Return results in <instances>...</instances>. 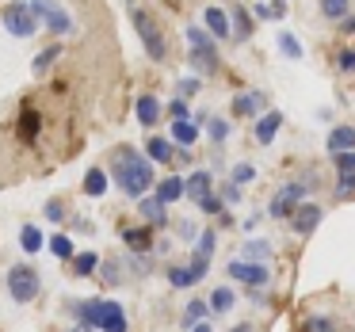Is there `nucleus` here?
I'll list each match as a JSON object with an SVG mask.
<instances>
[{"instance_id":"4","label":"nucleus","mask_w":355,"mask_h":332,"mask_svg":"<svg viewBox=\"0 0 355 332\" xmlns=\"http://www.w3.org/2000/svg\"><path fill=\"white\" fill-rule=\"evenodd\" d=\"M187 46H191V65H199L202 73H214L218 69V39L207 31V27H187Z\"/></svg>"},{"instance_id":"49","label":"nucleus","mask_w":355,"mask_h":332,"mask_svg":"<svg viewBox=\"0 0 355 332\" xmlns=\"http://www.w3.org/2000/svg\"><path fill=\"white\" fill-rule=\"evenodd\" d=\"M340 35H355V12H352V16H347V19H340Z\"/></svg>"},{"instance_id":"28","label":"nucleus","mask_w":355,"mask_h":332,"mask_svg":"<svg viewBox=\"0 0 355 332\" xmlns=\"http://www.w3.org/2000/svg\"><path fill=\"white\" fill-rule=\"evenodd\" d=\"M321 16L332 19V24H340V19L352 16V0H321Z\"/></svg>"},{"instance_id":"18","label":"nucleus","mask_w":355,"mask_h":332,"mask_svg":"<svg viewBox=\"0 0 355 332\" xmlns=\"http://www.w3.org/2000/svg\"><path fill=\"white\" fill-rule=\"evenodd\" d=\"M146 153H149V161H157V164H168V161H176L180 146H176L172 138H161V134H153V138L146 141Z\"/></svg>"},{"instance_id":"5","label":"nucleus","mask_w":355,"mask_h":332,"mask_svg":"<svg viewBox=\"0 0 355 332\" xmlns=\"http://www.w3.org/2000/svg\"><path fill=\"white\" fill-rule=\"evenodd\" d=\"M88 324L96 332H126V313L111 298H88Z\"/></svg>"},{"instance_id":"48","label":"nucleus","mask_w":355,"mask_h":332,"mask_svg":"<svg viewBox=\"0 0 355 332\" xmlns=\"http://www.w3.org/2000/svg\"><path fill=\"white\" fill-rule=\"evenodd\" d=\"M207 268H210V256H199V252H191V271L199 279H207Z\"/></svg>"},{"instance_id":"21","label":"nucleus","mask_w":355,"mask_h":332,"mask_svg":"<svg viewBox=\"0 0 355 332\" xmlns=\"http://www.w3.org/2000/svg\"><path fill=\"white\" fill-rule=\"evenodd\" d=\"M126 268H130V263H123L119 256H103L100 275H96V279H103L107 286H123V283H126Z\"/></svg>"},{"instance_id":"30","label":"nucleus","mask_w":355,"mask_h":332,"mask_svg":"<svg viewBox=\"0 0 355 332\" xmlns=\"http://www.w3.org/2000/svg\"><path fill=\"white\" fill-rule=\"evenodd\" d=\"M199 283V275L191 271V263L187 268H168V286H176V290H187V286Z\"/></svg>"},{"instance_id":"27","label":"nucleus","mask_w":355,"mask_h":332,"mask_svg":"<svg viewBox=\"0 0 355 332\" xmlns=\"http://www.w3.org/2000/svg\"><path fill=\"white\" fill-rule=\"evenodd\" d=\"M230 16H233V39H237V42H245L248 35H252V19H248V12L241 8V4H233V8H230Z\"/></svg>"},{"instance_id":"52","label":"nucleus","mask_w":355,"mask_h":332,"mask_svg":"<svg viewBox=\"0 0 355 332\" xmlns=\"http://www.w3.org/2000/svg\"><path fill=\"white\" fill-rule=\"evenodd\" d=\"M77 229H80V233H92V229H96V225H92V222H88V218H77Z\"/></svg>"},{"instance_id":"38","label":"nucleus","mask_w":355,"mask_h":332,"mask_svg":"<svg viewBox=\"0 0 355 332\" xmlns=\"http://www.w3.org/2000/svg\"><path fill=\"white\" fill-rule=\"evenodd\" d=\"M230 180H233V184H241V187H248V184H252V180H256V164H248V161L233 164Z\"/></svg>"},{"instance_id":"6","label":"nucleus","mask_w":355,"mask_h":332,"mask_svg":"<svg viewBox=\"0 0 355 332\" xmlns=\"http://www.w3.org/2000/svg\"><path fill=\"white\" fill-rule=\"evenodd\" d=\"M42 290V279L35 268H27V263H12L8 268V294L12 302H19V306H27V302H35Z\"/></svg>"},{"instance_id":"44","label":"nucleus","mask_w":355,"mask_h":332,"mask_svg":"<svg viewBox=\"0 0 355 332\" xmlns=\"http://www.w3.org/2000/svg\"><path fill=\"white\" fill-rule=\"evenodd\" d=\"M176 92L184 96V100H195V96L202 92V80H199V77H184V80L176 85Z\"/></svg>"},{"instance_id":"54","label":"nucleus","mask_w":355,"mask_h":332,"mask_svg":"<svg viewBox=\"0 0 355 332\" xmlns=\"http://www.w3.org/2000/svg\"><path fill=\"white\" fill-rule=\"evenodd\" d=\"M65 332H96V329H85V324H73V329H65Z\"/></svg>"},{"instance_id":"19","label":"nucleus","mask_w":355,"mask_h":332,"mask_svg":"<svg viewBox=\"0 0 355 332\" xmlns=\"http://www.w3.org/2000/svg\"><path fill=\"white\" fill-rule=\"evenodd\" d=\"M100 252H77L69 260V271H73V279H92V275H100Z\"/></svg>"},{"instance_id":"36","label":"nucleus","mask_w":355,"mask_h":332,"mask_svg":"<svg viewBox=\"0 0 355 332\" xmlns=\"http://www.w3.org/2000/svg\"><path fill=\"white\" fill-rule=\"evenodd\" d=\"M279 50H283V54L291 58V62H302V42L294 39L291 31H279Z\"/></svg>"},{"instance_id":"51","label":"nucleus","mask_w":355,"mask_h":332,"mask_svg":"<svg viewBox=\"0 0 355 332\" xmlns=\"http://www.w3.org/2000/svg\"><path fill=\"white\" fill-rule=\"evenodd\" d=\"M176 229H180V237H195V222H180Z\"/></svg>"},{"instance_id":"31","label":"nucleus","mask_w":355,"mask_h":332,"mask_svg":"<svg viewBox=\"0 0 355 332\" xmlns=\"http://www.w3.org/2000/svg\"><path fill=\"white\" fill-rule=\"evenodd\" d=\"M58 58H62V42H50L46 50H39V58H35V65H31V69H35V73H39V77H42V73H46L50 65L58 62Z\"/></svg>"},{"instance_id":"47","label":"nucleus","mask_w":355,"mask_h":332,"mask_svg":"<svg viewBox=\"0 0 355 332\" xmlns=\"http://www.w3.org/2000/svg\"><path fill=\"white\" fill-rule=\"evenodd\" d=\"M332 164H336V172H355V153H336Z\"/></svg>"},{"instance_id":"16","label":"nucleus","mask_w":355,"mask_h":332,"mask_svg":"<svg viewBox=\"0 0 355 332\" xmlns=\"http://www.w3.org/2000/svg\"><path fill=\"white\" fill-rule=\"evenodd\" d=\"M199 134H202L199 119H172V134H168V138L176 141L180 149H195V141H199Z\"/></svg>"},{"instance_id":"3","label":"nucleus","mask_w":355,"mask_h":332,"mask_svg":"<svg viewBox=\"0 0 355 332\" xmlns=\"http://www.w3.org/2000/svg\"><path fill=\"white\" fill-rule=\"evenodd\" d=\"M313 191V187L306 184V180H291V184H283L279 187L275 195H271V202H268V218H279V222H286V218L294 214V210L302 207V202H306V195Z\"/></svg>"},{"instance_id":"15","label":"nucleus","mask_w":355,"mask_h":332,"mask_svg":"<svg viewBox=\"0 0 355 332\" xmlns=\"http://www.w3.org/2000/svg\"><path fill=\"white\" fill-rule=\"evenodd\" d=\"M263 107H268V96H263V92H237V96H233V115H237V119H252V123H256Z\"/></svg>"},{"instance_id":"41","label":"nucleus","mask_w":355,"mask_h":332,"mask_svg":"<svg viewBox=\"0 0 355 332\" xmlns=\"http://www.w3.org/2000/svg\"><path fill=\"white\" fill-rule=\"evenodd\" d=\"M35 134H39V119H35V111H24V115H19V138L31 141Z\"/></svg>"},{"instance_id":"17","label":"nucleus","mask_w":355,"mask_h":332,"mask_svg":"<svg viewBox=\"0 0 355 332\" xmlns=\"http://www.w3.org/2000/svg\"><path fill=\"white\" fill-rule=\"evenodd\" d=\"M324 149H329L332 157L336 153H355V126H347V123L332 126L329 138H324Z\"/></svg>"},{"instance_id":"2","label":"nucleus","mask_w":355,"mask_h":332,"mask_svg":"<svg viewBox=\"0 0 355 332\" xmlns=\"http://www.w3.org/2000/svg\"><path fill=\"white\" fill-rule=\"evenodd\" d=\"M130 24L134 31H138L141 46H146V54L153 58V62H168V42H164L161 27H157V19L149 16L146 8H130Z\"/></svg>"},{"instance_id":"24","label":"nucleus","mask_w":355,"mask_h":332,"mask_svg":"<svg viewBox=\"0 0 355 332\" xmlns=\"http://www.w3.org/2000/svg\"><path fill=\"white\" fill-rule=\"evenodd\" d=\"M210 313H230L233 306H237V290L233 286H214V294H210Z\"/></svg>"},{"instance_id":"14","label":"nucleus","mask_w":355,"mask_h":332,"mask_svg":"<svg viewBox=\"0 0 355 332\" xmlns=\"http://www.w3.org/2000/svg\"><path fill=\"white\" fill-rule=\"evenodd\" d=\"M202 27H207L210 35H214L218 42L222 39H233V16L225 8H214V4H210L207 12H202Z\"/></svg>"},{"instance_id":"40","label":"nucleus","mask_w":355,"mask_h":332,"mask_svg":"<svg viewBox=\"0 0 355 332\" xmlns=\"http://www.w3.org/2000/svg\"><path fill=\"white\" fill-rule=\"evenodd\" d=\"M214 248H218V229H202L195 252H199V256H214Z\"/></svg>"},{"instance_id":"25","label":"nucleus","mask_w":355,"mask_h":332,"mask_svg":"<svg viewBox=\"0 0 355 332\" xmlns=\"http://www.w3.org/2000/svg\"><path fill=\"white\" fill-rule=\"evenodd\" d=\"M123 241H126V248H130V252H153V233H149L146 225H138V229H126Z\"/></svg>"},{"instance_id":"22","label":"nucleus","mask_w":355,"mask_h":332,"mask_svg":"<svg viewBox=\"0 0 355 332\" xmlns=\"http://www.w3.org/2000/svg\"><path fill=\"white\" fill-rule=\"evenodd\" d=\"M153 195H161V199L172 207L176 199H184V195H187V176H164L161 184L153 187Z\"/></svg>"},{"instance_id":"23","label":"nucleus","mask_w":355,"mask_h":332,"mask_svg":"<svg viewBox=\"0 0 355 332\" xmlns=\"http://www.w3.org/2000/svg\"><path fill=\"white\" fill-rule=\"evenodd\" d=\"M107 187H111V176L103 168H88L85 172V195L88 199H100V195H107Z\"/></svg>"},{"instance_id":"35","label":"nucleus","mask_w":355,"mask_h":332,"mask_svg":"<svg viewBox=\"0 0 355 332\" xmlns=\"http://www.w3.org/2000/svg\"><path fill=\"white\" fill-rule=\"evenodd\" d=\"M42 218H46V222H54V225H62L65 218H69V210H65L62 199H46V202H42Z\"/></svg>"},{"instance_id":"37","label":"nucleus","mask_w":355,"mask_h":332,"mask_svg":"<svg viewBox=\"0 0 355 332\" xmlns=\"http://www.w3.org/2000/svg\"><path fill=\"white\" fill-rule=\"evenodd\" d=\"M302 332H336V321H332L329 313L306 317V324H302Z\"/></svg>"},{"instance_id":"11","label":"nucleus","mask_w":355,"mask_h":332,"mask_svg":"<svg viewBox=\"0 0 355 332\" xmlns=\"http://www.w3.org/2000/svg\"><path fill=\"white\" fill-rule=\"evenodd\" d=\"M321 218H324V210L317 207V202H302V207L291 214V229L298 233V237H309V233L321 225Z\"/></svg>"},{"instance_id":"12","label":"nucleus","mask_w":355,"mask_h":332,"mask_svg":"<svg viewBox=\"0 0 355 332\" xmlns=\"http://www.w3.org/2000/svg\"><path fill=\"white\" fill-rule=\"evenodd\" d=\"M279 126H283V111H263L260 119L252 123V138H256V146H271L275 141V134H279Z\"/></svg>"},{"instance_id":"45","label":"nucleus","mask_w":355,"mask_h":332,"mask_svg":"<svg viewBox=\"0 0 355 332\" xmlns=\"http://www.w3.org/2000/svg\"><path fill=\"white\" fill-rule=\"evenodd\" d=\"M336 69L340 73H355V46H344L336 54Z\"/></svg>"},{"instance_id":"46","label":"nucleus","mask_w":355,"mask_h":332,"mask_svg":"<svg viewBox=\"0 0 355 332\" xmlns=\"http://www.w3.org/2000/svg\"><path fill=\"white\" fill-rule=\"evenodd\" d=\"M222 202H225V207H237V202H241V184L225 180V184H222Z\"/></svg>"},{"instance_id":"8","label":"nucleus","mask_w":355,"mask_h":332,"mask_svg":"<svg viewBox=\"0 0 355 332\" xmlns=\"http://www.w3.org/2000/svg\"><path fill=\"white\" fill-rule=\"evenodd\" d=\"M4 27H8L16 39H31L39 31V16H35L31 4H8L4 8Z\"/></svg>"},{"instance_id":"32","label":"nucleus","mask_w":355,"mask_h":332,"mask_svg":"<svg viewBox=\"0 0 355 332\" xmlns=\"http://www.w3.org/2000/svg\"><path fill=\"white\" fill-rule=\"evenodd\" d=\"M50 252L58 256V260H73V256H77V248H73V241L65 237V233H54V237H50Z\"/></svg>"},{"instance_id":"39","label":"nucleus","mask_w":355,"mask_h":332,"mask_svg":"<svg viewBox=\"0 0 355 332\" xmlns=\"http://www.w3.org/2000/svg\"><path fill=\"white\" fill-rule=\"evenodd\" d=\"M336 199H355V172H340L336 176Z\"/></svg>"},{"instance_id":"9","label":"nucleus","mask_w":355,"mask_h":332,"mask_svg":"<svg viewBox=\"0 0 355 332\" xmlns=\"http://www.w3.org/2000/svg\"><path fill=\"white\" fill-rule=\"evenodd\" d=\"M225 275L237 279V283H248V286H268L271 283V268L268 263H256V260H233L225 268Z\"/></svg>"},{"instance_id":"34","label":"nucleus","mask_w":355,"mask_h":332,"mask_svg":"<svg viewBox=\"0 0 355 332\" xmlns=\"http://www.w3.org/2000/svg\"><path fill=\"white\" fill-rule=\"evenodd\" d=\"M207 134H210V141H214V146H222V141L233 134V126L225 123L222 115H214V119H207Z\"/></svg>"},{"instance_id":"53","label":"nucleus","mask_w":355,"mask_h":332,"mask_svg":"<svg viewBox=\"0 0 355 332\" xmlns=\"http://www.w3.org/2000/svg\"><path fill=\"white\" fill-rule=\"evenodd\" d=\"M191 332H214V329H210V324H207V321H199V324H195V329H191Z\"/></svg>"},{"instance_id":"26","label":"nucleus","mask_w":355,"mask_h":332,"mask_svg":"<svg viewBox=\"0 0 355 332\" xmlns=\"http://www.w3.org/2000/svg\"><path fill=\"white\" fill-rule=\"evenodd\" d=\"M207 313H210V302H199V298H191V302L184 306V317H180V324H184V329L191 332L199 321H207Z\"/></svg>"},{"instance_id":"29","label":"nucleus","mask_w":355,"mask_h":332,"mask_svg":"<svg viewBox=\"0 0 355 332\" xmlns=\"http://www.w3.org/2000/svg\"><path fill=\"white\" fill-rule=\"evenodd\" d=\"M19 245H24V252H42V245H50V241H42L39 225H24L19 229Z\"/></svg>"},{"instance_id":"13","label":"nucleus","mask_w":355,"mask_h":332,"mask_svg":"<svg viewBox=\"0 0 355 332\" xmlns=\"http://www.w3.org/2000/svg\"><path fill=\"white\" fill-rule=\"evenodd\" d=\"M138 214L146 225H168V202L161 195H141L138 199Z\"/></svg>"},{"instance_id":"55","label":"nucleus","mask_w":355,"mask_h":332,"mask_svg":"<svg viewBox=\"0 0 355 332\" xmlns=\"http://www.w3.org/2000/svg\"><path fill=\"white\" fill-rule=\"evenodd\" d=\"M233 332H256V329H252V324H237Z\"/></svg>"},{"instance_id":"42","label":"nucleus","mask_w":355,"mask_h":332,"mask_svg":"<svg viewBox=\"0 0 355 332\" xmlns=\"http://www.w3.org/2000/svg\"><path fill=\"white\" fill-rule=\"evenodd\" d=\"M164 115H172V119H195L184 96H176V100H168V103H164Z\"/></svg>"},{"instance_id":"20","label":"nucleus","mask_w":355,"mask_h":332,"mask_svg":"<svg viewBox=\"0 0 355 332\" xmlns=\"http://www.w3.org/2000/svg\"><path fill=\"white\" fill-rule=\"evenodd\" d=\"M207 195H214V176H210L207 168H195L191 176H187V199H207Z\"/></svg>"},{"instance_id":"1","label":"nucleus","mask_w":355,"mask_h":332,"mask_svg":"<svg viewBox=\"0 0 355 332\" xmlns=\"http://www.w3.org/2000/svg\"><path fill=\"white\" fill-rule=\"evenodd\" d=\"M111 180L119 184V191L126 199H141L149 187H157L149 153H138V149H126V146L111 153Z\"/></svg>"},{"instance_id":"10","label":"nucleus","mask_w":355,"mask_h":332,"mask_svg":"<svg viewBox=\"0 0 355 332\" xmlns=\"http://www.w3.org/2000/svg\"><path fill=\"white\" fill-rule=\"evenodd\" d=\"M161 115H164V103L157 100L153 92H141L138 100H134V119H138V126L153 130V126L161 123Z\"/></svg>"},{"instance_id":"50","label":"nucleus","mask_w":355,"mask_h":332,"mask_svg":"<svg viewBox=\"0 0 355 332\" xmlns=\"http://www.w3.org/2000/svg\"><path fill=\"white\" fill-rule=\"evenodd\" d=\"M256 19H275V12H271V4H256Z\"/></svg>"},{"instance_id":"43","label":"nucleus","mask_w":355,"mask_h":332,"mask_svg":"<svg viewBox=\"0 0 355 332\" xmlns=\"http://www.w3.org/2000/svg\"><path fill=\"white\" fill-rule=\"evenodd\" d=\"M195 210H199V214H222L225 202H222V195H207V199L195 202Z\"/></svg>"},{"instance_id":"33","label":"nucleus","mask_w":355,"mask_h":332,"mask_svg":"<svg viewBox=\"0 0 355 332\" xmlns=\"http://www.w3.org/2000/svg\"><path fill=\"white\" fill-rule=\"evenodd\" d=\"M241 260L268 263V260H271V245H268V241H260V237H256V241H248V245H245V256H241Z\"/></svg>"},{"instance_id":"7","label":"nucleus","mask_w":355,"mask_h":332,"mask_svg":"<svg viewBox=\"0 0 355 332\" xmlns=\"http://www.w3.org/2000/svg\"><path fill=\"white\" fill-rule=\"evenodd\" d=\"M31 8L50 35H69L73 31V16L58 4V0H31Z\"/></svg>"}]
</instances>
